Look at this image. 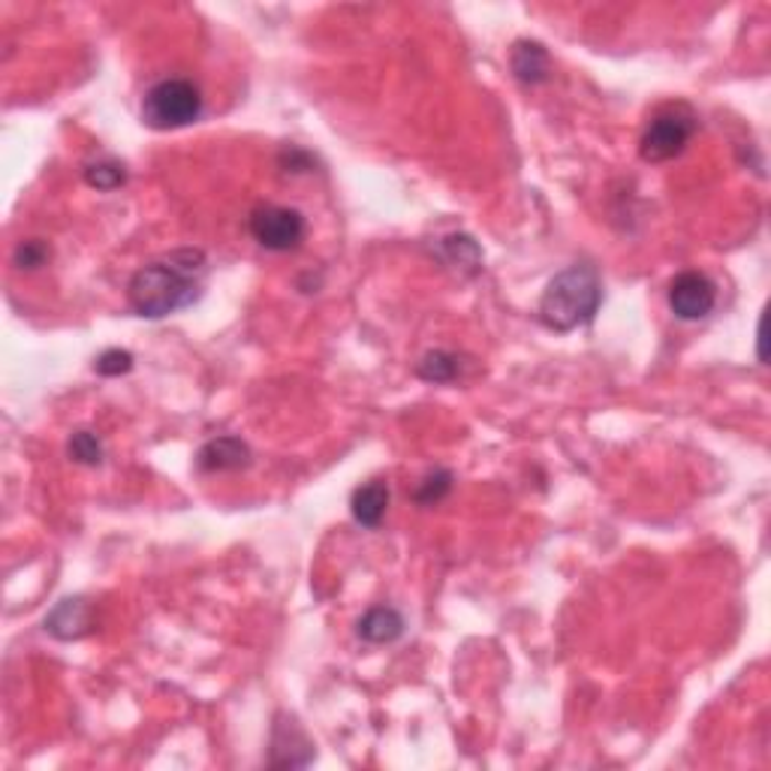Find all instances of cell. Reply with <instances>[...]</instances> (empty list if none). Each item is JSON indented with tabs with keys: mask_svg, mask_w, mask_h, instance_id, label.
<instances>
[{
	"mask_svg": "<svg viewBox=\"0 0 771 771\" xmlns=\"http://www.w3.org/2000/svg\"><path fill=\"white\" fill-rule=\"evenodd\" d=\"M208 272V260L203 250L182 248L166 253L163 260L142 265L130 284L127 302L145 319H163L191 307L203 295V278Z\"/></svg>",
	"mask_w": 771,
	"mask_h": 771,
	"instance_id": "cell-1",
	"label": "cell"
},
{
	"mask_svg": "<svg viewBox=\"0 0 771 771\" xmlns=\"http://www.w3.org/2000/svg\"><path fill=\"white\" fill-rule=\"evenodd\" d=\"M602 305L600 274L590 265H569L561 274H555L549 286L540 295L536 317L545 329L573 332L578 326H588L597 317Z\"/></svg>",
	"mask_w": 771,
	"mask_h": 771,
	"instance_id": "cell-2",
	"label": "cell"
},
{
	"mask_svg": "<svg viewBox=\"0 0 771 771\" xmlns=\"http://www.w3.org/2000/svg\"><path fill=\"white\" fill-rule=\"evenodd\" d=\"M203 115V91L191 79H163L142 97V121L151 130H178Z\"/></svg>",
	"mask_w": 771,
	"mask_h": 771,
	"instance_id": "cell-3",
	"label": "cell"
},
{
	"mask_svg": "<svg viewBox=\"0 0 771 771\" xmlns=\"http://www.w3.org/2000/svg\"><path fill=\"white\" fill-rule=\"evenodd\" d=\"M696 127H699V118H696L691 106H684V102L666 106L648 121L645 133L639 139V154H642L645 163L675 160L687 148Z\"/></svg>",
	"mask_w": 771,
	"mask_h": 771,
	"instance_id": "cell-4",
	"label": "cell"
},
{
	"mask_svg": "<svg viewBox=\"0 0 771 771\" xmlns=\"http://www.w3.org/2000/svg\"><path fill=\"white\" fill-rule=\"evenodd\" d=\"M248 229L260 248L272 250V253H290V250H298V245L305 241L307 224L302 211H295V208L260 205L250 211Z\"/></svg>",
	"mask_w": 771,
	"mask_h": 771,
	"instance_id": "cell-5",
	"label": "cell"
},
{
	"mask_svg": "<svg viewBox=\"0 0 771 771\" xmlns=\"http://www.w3.org/2000/svg\"><path fill=\"white\" fill-rule=\"evenodd\" d=\"M670 311L684 323L705 319L717 305V286L715 281L703 272H681L672 278L670 284Z\"/></svg>",
	"mask_w": 771,
	"mask_h": 771,
	"instance_id": "cell-6",
	"label": "cell"
},
{
	"mask_svg": "<svg viewBox=\"0 0 771 771\" xmlns=\"http://www.w3.org/2000/svg\"><path fill=\"white\" fill-rule=\"evenodd\" d=\"M248 465L250 446L241 437H229V434L211 437L196 453V467L203 474H232V470H245Z\"/></svg>",
	"mask_w": 771,
	"mask_h": 771,
	"instance_id": "cell-7",
	"label": "cell"
},
{
	"mask_svg": "<svg viewBox=\"0 0 771 771\" xmlns=\"http://www.w3.org/2000/svg\"><path fill=\"white\" fill-rule=\"evenodd\" d=\"M91 625L94 609L85 597H67V600H61L46 618L48 633L55 636V639H64V642L91 633Z\"/></svg>",
	"mask_w": 771,
	"mask_h": 771,
	"instance_id": "cell-8",
	"label": "cell"
},
{
	"mask_svg": "<svg viewBox=\"0 0 771 771\" xmlns=\"http://www.w3.org/2000/svg\"><path fill=\"white\" fill-rule=\"evenodd\" d=\"M356 636L368 645H392L395 639L404 636V615L392 606H374L359 618Z\"/></svg>",
	"mask_w": 771,
	"mask_h": 771,
	"instance_id": "cell-9",
	"label": "cell"
},
{
	"mask_svg": "<svg viewBox=\"0 0 771 771\" xmlns=\"http://www.w3.org/2000/svg\"><path fill=\"white\" fill-rule=\"evenodd\" d=\"M512 76L522 82V85H543L549 82V73H552V61H549V52H545L543 43L536 40H519L512 46Z\"/></svg>",
	"mask_w": 771,
	"mask_h": 771,
	"instance_id": "cell-10",
	"label": "cell"
},
{
	"mask_svg": "<svg viewBox=\"0 0 771 771\" xmlns=\"http://www.w3.org/2000/svg\"><path fill=\"white\" fill-rule=\"evenodd\" d=\"M386 510H389V486L380 482V479L365 482V486H359L352 491L350 512L352 519L362 524V528H371V531L380 528Z\"/></svg>",
	"mask_w": 771,
	"mask_h": 771,
	"instance_id": "cell-11",
	"label": "cell"
},
{
	"mask_svg": "<svg viewBox=\"0 0 771 771\" xmlns=\"http://www.w3.org/2000/svg\"><path fill=\"white\" fill-rule=\"evenodd\" d=\"M416 374L425 383H455L461 377V359L449 350H432L422 356V362L416 365Z\"/></svg>",
	"mask_w": 771,
	"mask_h": 771,
	"instance_id": "cell-12",
	"label": "cell"
},
{
	"mask_svg": "<svg viewBox=\"0 0 771 771\" xmlns=\"http://www.w3.org/2000/svg\"><path fill=\"white\" fill-rule=\"evenodd\" d=\"M441 253L453 269H461L467 274H477L482 269V250L470 236H446L441 241Z\"/></svg>",
	"mask_w": 771,
	"mask_h": 771,
	"instance_id": "cell-13",
	"label": "cell"
},
{
	"mask_svg": "<svg viewBox=\"0 0 771 771\" xmlns=\"http://www.w3.org/2000/svg\"><path fill=\"white\" fill-rule=\"evenodd\" d=\"M453 470H432L428 477H422V482L416 486V491H413V500L420 503V507H434V503H441L449 491H453Z\"/></svg>",
	"mask_w": 771,
	"mask_h": 771,
	"instance_id": "cell-14",
	"label": "cell"
},
{
	"mask_svg": "<svg viewBox=\"0 0 771 771\" xmlns=\"http://www.w3.org/2000/svg\"><path fill=\"white\" fill-rule=\"evenodd\" d=\"M85 182L97 187V191H118L121 184L127 182L124 166L118 160H97V163H88L85 166Z\"/></svg>",
	"mask_w": 771,
	"mask_h": 771,
	"instance_id": "cell-15",
	"label": "cell"
},
{
	"mask_svg": "<svg viewBox=\"0 0 771 771\" xmlns=\"http://www.w3.org/2000/svg\"><path fill=\"white\" fill-rule=\"evenodd\" d=\"M67 455L76 465H102V443L94 432H76L67 443Z\"/></svg>",
	"mask_w": 771,
	"mask_h": 771,
	"instance_id": "cell-16",
	"label": "cell"
},
{
	"mask_svg": "<svg viewBox=\"0 0 771 771\" xmlns=\"http://www.w3.org/2000/svg\"><path fill=\"white\" fill-rule=\"evenodd\" d=\"M48 260H52V248H48L43 239H28L12 250V265H15L19 272H36V269H43Z\"/></svg>",
	"mask_w": 771,
	"mask_h": 771,
	"instance_id": "cell-17",
	"label": "cell"
},
{
	"mask_svg": "<svg viewBox=\"0 0 771 771\" xmlns=\"http://www.w3.org/2000/svg\"><path fill=\"white\" fill-rule=\"evenodd\" d=\"M94 371L100 377H121L133 371V352L130 350H106L97 356Z\"/></svg>",
	"mask_w": 771,
	"mask_h": 771,
	"instance_id": "cell-18",
	"label": "cell"
}]
</instances>
